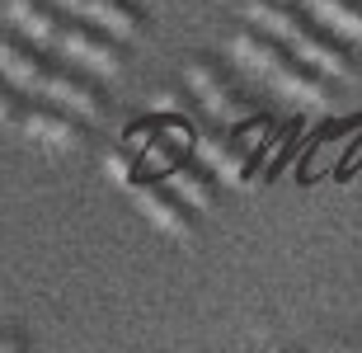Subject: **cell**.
Masks as SVG:
<instances>
[{
    "label": "cell",
    "mask_w": 362,
    "mask_h": 353,
    "mask_svg": "<svg viewBox=\"0 0 362 353\" xmlns=\"http://www.w3.org/2000/svg\"><path fill=\"white\" fill-rule=\"evenodd\" d=\"M193 151H198V161L212 165L216 179L230 184V189H255V184H264V156L245 146L240 137H235V127L198 132L193 137Z\"/></svg>",
    "instance_id": "6da1fadb"
},
{
    "label": "cell",
    "mask_w": 362,
    "mask_h": 353,
    "mask_svg": "<svg viewBox=\"0 0 362 353\" xmlns=\"http://www.w3.org/2000/svg\"><path fill=\"white\" fill-rule=\"evenodd\" d=\"M52 47L66 57L71 66L94 71V76H118L122 71V42L108 38L104 28H94L90 19H81V14H66V19H62Z\"/></svg>",
    "instance_id": "7a4b0ae2"
},
{
    "label": "cell",
    "mask_w": 362,
    "mask_h": 353,
    "mask_svg": "<svg viewBox=\"0 0 362 353\" xmlns=\"http://www.w3.org/2000/svg\"><path fill=\"white\" fill-rule=\"evenodd\" d=\"M287 47H292L296 57H306L315 71H325V76H334V81H353L362 71V62L353 57V47L344 38H339L334 28H325L315 14H310L306 24L296 28L292 38H287Z\"/></svg>",
    "instance_id": "3957f363"
},
{
    "label": "cell",
    "mask_w": 362,
    "mask_h": 353,
    "mask_svg": "<svg viewBox=\"0 0 362 353\" xmlns=\"http://www.w3.org/2000/svg\"><path fill=\"white\" fill-rule=\"evenodd\" d=\"M184 81H188V90L198 95L202 109L216 113L221 122H240L245 113H255L240 95H235V81H230V71L221 66V62H212V57H193V62L184 66Z\"/></svg>",
    "instance_id": "277c9868"
},
{
    "label": "cell",
    "mask_w": 362,
    "mask_h": 353,
    "mask_svg": "<svg viewBox=\"0 0 362 353\" xmlns=\"http://www.w3.org/2000/svg\"><path fill=\"white\" fill-rule=\"evenodd\" d=\"M38 99H47V104H57V109L76 113L81 122L104 118V109H108L104 90H99L94 81H85L81 71H66V66H47V71H42Z\"/></svg>",
    "instance_id": "5b68a950"
},
{
    "label": "cell",
    "mask_w": 362,
    "mask_h": 353,
    "mask_svg": "<svg viewBox=\"0 0 362 353\" xmlns=\"http://www.w3.org/2000/svg\"><path fill=\"white\" fill-rule=\"evenodd\" d=\"M269 85L278 95L296 99V104H310V109H329V99H334V76L315 71L306 57H296L292 47H287V57L269 71Z\"/></svg>",
    "instance_id": "8992f818"
},
{
    "label": "cell",
    "mask_w": 362,
    "mask_h": 353,
    "mask_svg": "<svg viewBox=\"0 0 362 353\" xmlns=\"http://www.w3.org/2000/svg\"><path fill=\"white\" fill-rule=\"evenodd\" d=\"M136 198H141V212H146L165 236L193 241V231H198V207H188L165 179H141V184H136Z\"/></svg>",
    "instance_id": "52a82bcc"
},
{
    "label": "cell",
    "mask_w": 362,
    "mask_h": 353,
    "mask_svg": "<svg viewBox=\"0 0 362 353\" xmlns=\"http://www.w3.org/2000/svg\"><path fill=\"white\" fill-rule=\"evenodd\" d=\"M165 184H170V189H175L188 207H198V212H212L216 198H221V189H226V184L216 179L212 165L198 161L193 151H188V156H179V161L170 165V179H165Z\"/></svg>",
    "instance_id": "ba28073f"
},
{
    "label": "cell",
    "mask_w": 362,
    "mask_h": 353,
    "mask_svg": "<svg viewBox=\"0 0 362 353\" xmlns=\"http://www.w3.org/2000/svg\"><path fill=\"white\" fill-rule=\"evenodd\" d=\"M19 127H24L33 141H42V146H52V151H76L85 141L81 132V118L66 109H57V104H33V109H24V118H19Z\"/></svg>",
    "instance_id": "9c48e42d"
},
{
    "label": "cell",
    "mask_w": 362,
    "mask_h": 353,
    "mask_svg": "<svg viewBox=\"0 0 362 353\" xmlns=\"http://www.w3.org/2000/svg\"><path fill=\"white\" fill-rule=\"evenodd\" d=\"M81 19H90L94 28H104L108 38H118V42H136L141 33H146V10H141V0H85Z\"/></svg>",
    "instance_id": "30bf717a"
},
{
    "label": "cell",
    "mask_w": 362,
    "mask_h": 353,
    "mask_svg": "<svg viewBox=\"0 0 362 353\" xmlns=\"http://www.w3.org/2000/svg\"><path fill=\"white\" fill-rule=\"evenodd\" d=\"M47 66H52V57H42L38 47H28V42L10 38V33H0V76H5L14 90L38 95L42 71H47Z\"/></svg>",
    "instance_id": "8fae6325"
},
{
    "label": "cell",
    "mask_w": 362,
    "mask_h": 353,
    "mask_svg": "<svg viewBox=\"0 0 362 353\" xmlns=\"http://www.w3.org/2000/svg\"><path fill=\"white\" fill-rule=\"evenodd\" d=\"M230 52H235V62H240V66L259 71V76H269L282 57H287V42L273 38L269 28H259V24H240L235 33H230Z\"/></svg>",
    "instance_id": "7c38bea8"
},
{
    "label": "cell",
    "mask_w": 362,
    "mask_h": 353,
    "mask_svg": "<svg viewBox=\"0 0 362 353\" xmlns=\"http://www.w3.org/2000/svg\"><path fill=\"white\" fill-rule=\"evenodd\" d=\"M5 10H10L14 28H19L24 38H33L38 47H52L57 28H62V19H66L52 0H5Z\"/></svg>",
    "instance_id": "4fadbf2b"
},
{
    "label": "cell",
    "mask_w": 362,
    "mask_h": 353,
    "mask_svg": "<svg viewBox=\"0 0 362 353\" xmlns=\"http://www.w3.org/2000/svg\"><path fill=\"white\" fill-rule=\"evenodd\" d=\"M245 19L259 24V28H269L273 38L287 42L296 28L310 19V10H306V5H296V0H250V5H245Z\"/></svg>",
    "instance_id": "5bb4252c"
},
{
    "label": "cell",
    "mask_w": 362,
    "mask_h": 353,
    "mask_svg": "<svg viewBox=\"0 0 362 353\" xmlns=\"http://www.w3.org/2000/svg\"><path fill=\"white\" fill-rule=\"evenodd\" d=\"M325 28H334L339 38L362 42V0H301Z\"/></svg>",
    "instance_id": "9a60e30c"
},
{
    "label": "cell",
    "mask_w": 362,
    "mask_h": 353,
    "mask_svg": "<svg viewBox=\"0 0 362 353\" xmlns=\"http://www.w3.org/2000/svg\"><path fill=\"white\" fill-rule=\"evenodd\" d=\"M108 179H113V184H122V189H132L136 193V184H141V179H146V170H141V161H136L132 151L127 146H118V151H108Z\"/></svg>",
    "instance_id": "2e32d148"
},
{
    "label": "cell",
    "mask_w": 362,
    "mask_h": 353,
    "mask_svg": "<svg viewBox=\"0 0 362 353\" xmlns=\"http://www.w3.org/2000/svg\"><path fill=\"white\" fill-rule=\"evenodd\" d=\"M24 90H14L5 76H0V127H19V118H24Z\"/></svg>",
    "instance_id": "e0dca14e"
},
{
    "label": "cell",
    "mask_w": 362,
    "mask_h": 353,
    "mask_svg": "<svg viewBox=\"0 0 362 353\" xmlns=\"http://www.w3.org/2000/svg\"><path fill=\"white\" fill-rule=\"evenodd\" d=\"M0 349H24V335H14V330H0Z\"/></svg>",
    "instance_id": "ac0fdd59"
},
{
    "label": "cell",
    "mask_w": 362,
    "mask_h": 353,
    "mask_svg": "<svg viewBox=\"0 0 362 353\" xmlns=\"http://www.w3.org/2000/svg\"><path fill=\"white\" fill-rule=\"evenodd\" d=\"M52 5H57L62 14H81V5H85V0H52Z\"/></svg>",
    "instance_id": "d6986e66"
}]
</instances>
